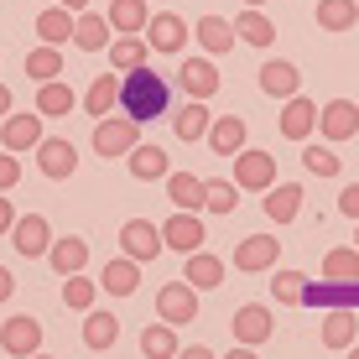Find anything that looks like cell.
<instances>
[{
    "instance_id": "obj_1",
    "label": "cell",
    "mask_w": 359,
    "mask_h": 359,
    "mask_svg": "<svg viewBox=\"0 0 359 359\" xmlns=\"http://www.w3.org/2000/svg\"><path fill=\"white\" fill-rule=\"evenodd\" d=\"M167 83L156 79L151 68H135V73H126V79H120V109H126V115L135 120V126H146V120H156L167 109Z\"/></svg>"
},
{
    "instance_id": "obj_2",
    "label": "cell",
    "mask_w": 359,
    "mask_h": 359,
    "mask_svg": "<svg viewBox=\"0 0 359 359\" xmlns=\"http://www.w3.org/2000/svg\"><path fill=\"white\" fill-rule=\"evenodd\" d=\"M135 146H141V126H135L130 115H109V120L94 126V151L109 156V162H115V156H130Z\"/></svg>"
},
{
    "instance_id": "obj_3",
    "label": "cell",
    "mask_w": 359,
    "mask_h": 359,
    "mask_svg": "<svg viewBox=\"0 0 359 359\" xmlns=\"http://www.w3.org/2000/svg\"><path fill=\"white\" fill-rule=\"evenodd\" d=\"M234 188L240 193H271L276 188V156L271 151H240L234 156Z\"/></svg>"
},
{
    "instance_id": "obj_4",
    "label": "cell",
    "mask_w": 359,
    "mask_h": 359,
    "mask_svg": "<svg viewBox=\"0 0 359 359\" xmlns=\"http://www.w3.org/2000/svg\"><path fill=\"white\" fill-rule=\"evenodd\" d=\"M0 349H6L11 359H32V354H42V323H36L32 313L6 318V328H0Z\"/></svg>"
},
{
    "instance_id": "obj_5",
    "label": "cell",
    "mask_w": 359,
    "mask_h": 359,
    "mask_svg": "<svg viewBox=\"0 0 359 359\" xmlns=\"http://www.w3.org/2000/svg\"><path fill=\"white\" fill-rule=\"evenodd\" d=\"M156 318L172 323V328L193 323V318H198V292L188 287V281H167V287L156 292Z\"/></svg>"
},
{
    "instance_id": "obj_6",
    "label": "cell",
    "mask_w": 359,
    "mask_h": 359,
    "mask_svg": "<svg viewBox=\"0 0 359 359\" xmlns=\"http://www.w3.org/2000/svg\"><path fill=\"white\" fill-rule=\"evenodd\" d=\"M120 250L141 266V261H156V255L167 250V240H162V229H156L151 219H130V224L120 229Z\"/></svg>"
},
{
    "instance_id": "obj_7",
    "label": "cell",
    "mask_w": 359,
    "mask_h": 359,
    "mask_svg": "<svg viewBox=\"0 0 359 359\" xmlns=\"http://www.w3.org/2000/svg\"><path fill=\"white\" fill-rule=\"evenodd\" d=\"M177 83H182V94H188V99L208 104V99L219 94V68H214V57H182Z\"/></svg>"
},
{
    "instance_id": "obj_8",
    "label": "cell",
    "mask_w": 359,
    "mask_h": 359,
    "mask_svg": "<svg viewBox=\"0 0 359 359\" xmlns=\"http://www.w3.org/2000/svg\"><path fill=\"white\" fill-rule=\"evenodd\" d=\"M0 141H6V151H36V146L47 141L42 135V115L36 109H21V115H6V126H0Z\"/></svg>"
},
{
    "instance_id": "obj_9",
    "label": "cell",
    "mask_w": 359,
    "mask_h": 359,
    "mask_svg": "<svg viewBox=\"0 0 359 359\" xmlns=\"http://www.w3.org/2000/svg\"><path fill=\"white\" fill-rule=\"evenodd\" d=\"M36 167H42V177L63 182L79 172V151H73V141H63V135H47L42 146H36Z\"/></svg>"
},
{
    "instance_id": "obj_10",
    "label": "cell",
    "mask_w": 359,
    "mask_h": 359,
    "mask_svg": "<svg viewBox=\"0 0 359 359\" xmlns=\"http://www.w3.org/2000/svg\"><path fill=\"white\" fill-rule=\"evenodd\" d=\"M146 47H151V53H182V47H188V21H182L177 11L151 16V27H146Z\"/></svg>"
},
{
    "instance_id": "obj_11",
    "label": "cell",
    "mask_w": 359,
    "mask_h": 359,
    "mask_svg": "<svg viewBox=\"0 0 359 359\" xmlns=\"http://www.w3.org/2000/svg\"><path fill=\"white\" fill-rule=\"evenodd\" d=\"M281 261V240L276 234H250V240L234 245V266L240 271H271Z\"/></svg>"
},
{
    "instance_id": "obj_12",
    "label": "cell",
    "mask_w": 359,
    "mask_h": 359,
    "mask_svg": "<svg viewBox=\"0 0 359 359\" xmlns=\"http://www.w3.org/2000/svg\"><path fill=\"white\" fill-rule=\"evenodd\" d=\"M11 245H16L27 261H32V255H47V250H53V229H47L42 214H21L16 229H11Z\"/></svg>"
},
{
    "instance_id": "obj_13",
    "label": "cell",
    "mask_w": 359,
    "mask_h": 359,
    "mask_svg": "<svg viewBox=\"0 0 359 359\" xmlns=\"http://www.w3.org/2000/svg\"><path fill=\"white\" fill-rule=\"evenodd\" d=\"M318 126H323L328 141H349V135H359V104L354 99H333V104L318 109Z\"/></svg>"
},
{
    "instance_id": "obj_14",
    "label": "cell",
    "mask_w": 359,
    "mask_h": 359,
    "mask_svg": "<svg viewBox=\"0 0 359 359\" xmlns=\"http://www.w3.org/2000/svg\"><path fill=\"white\" fill-rule=\"evenodd\" d=\"M261 89H266L271 99H281V104H287V99L302 94V73H297L287 57H271V63H261Z\"/></svg>"
},
{
    "instance_id": "obj_15",
    "label": "cell",
    "mask_w": 359,
    "mask_h": 359,
    "mask_svg": "<svg viewBox=\"0 0 359 359\" xmlns=\"http://www.w3.org/2000/svg\"><path fill=\"white\" fill-rule=\"evenodd\" d=\"M104 21H109L115 36H141L146 27H151V11H146V0H109Z\"/></svg>"
},
{
    "instance_id": "obj_16",
    "label": "cell",
    "mask_w": 359,
    "mask_h": 359,
    "mask_svg": "<svg viewBox=\"0 0 359 359\" xmlns=\"http://www.w3.org/2000/svg\"><path fill=\"white\" fill-rule=\"evenodd\" d=\"M318 109L323 104H313V99H287V104H281V135H287V141H307V135L318 130Z\"/></svg>"
},
{
    "instance_id": "obj_17",
    "label": "cell",
    "mask_w": 359,
    "mask_h": 359,
    "mask_svg": "<svg viewBox=\"0 0 359 359\" xmlns=\"http://www.w3.org/2000/svg\"><path fill=\"white\" fill-rule=\"evenodd\" d=\"M245 141H250V126H245V115H219L214 126H208V146H214L219 156H240Z\"/></svg>"
},
{
    "instance_id": "obj_18",
    "label": "cell",
    "mask_w": 359,
    "mask_h": 359,
    "mask_svg": "<svg viewBox=\"0 0 359 359\" xmlns=\"http://www.w3.org/2000/svg\"><path fill=\"white\" fill-rule=\"evenodd\" d=\"M47 261H53L57 276H79V271L89 266V240H83V234H63V240H53Z\"/></svg>"
},
{
    "instance_id": "obj_19",
    "label": "cell",
    "mask_w": 359,
    "mask_h": 359,
    "mask_svg": "<svg viewBox=\"0 0 359 359\" xmlns=\"http://www.w3.org/2000/svg\"><path fill=\"white\" fill-rule=\"evenodd\" d=\"M271 339V313L261 302H245L240 313H234V344H245V349H255V344Z\"/></svg>"
},
{
    "instance_id": "obj_20",
    "label": "cell",
    "mask_w": 359,
    "mask_h": 359,
    "mask_svg": "<svg viewBox=\"0 0 359 359\" xmlns=\"http://www.w3.org/2000/svg\"><path fill=\"white\" fill-rule=\"evenodd\" d=\"M162 240L172 245V250H182V255L203 250V219H198V214H172L162 224Z\"/></svg>"
},
{
    "instance_id": "obj_21",
    "label": "cell",
    "mask_w": 359,
    "mask_h": 359,
    "mask_svg": "<svg viewBox=\"0 0 359 359\" xmlns=\"http://www.w3.org/2000/svg\"><path fill=\"white\" fill-rule=\"evenodd\" d=\"M182 281H188L193 292H214L219 281H224V261H219V255H208V250H193L188 266H182Z\"/></svg>"
},
{
    "instance_id": "obj_22",
    "label": "cell",
    "mask_w": 359,
    "mask_h": 359,
    "mask_svg": "<svg viewBox=\"0 0 359 359\" xmlns=\"http://www.w3.org/2000/svg\"><path fill=\"white\" fill-rule=\"evenodd\" d=\"M115 104H120V79H115V73H99L89 89H83V109H89L94 120H109Z\"/></svg>"
},
{
    "instance_id": "obj_23",
    "label": "cell",
    "mask_w": 359,
    "mask_h": 359,
    "mask_svg": "<svg viewBox=\"0 0 359 359\" xmlns=\"http://www.w3.org/2000/svg\"><path fill=\"white\" fill-rule=\"evenodd\" d=\"M73 27H79V16H73V11H63V6H53V11H42V16H36V36H42V47L73 42Z\"/></svg>"
},
{
    "instance_id": "obj_24",
    "label": "cell",
    "mask_w": 359,
    "mask_h": 359,
    "mask_svg": "<svg viewBox=\"0 0 359 359\" xmlns=\"http://www.w3.org/2000/svg\"><path fill=\"white\" fill-rule=\"evenodd\" d=\"M208 126H214V115H208V104H198V99H188V104L172 115L177 141H208Z\"/></svg>"
},
{
    "instance_id": "obj_25",
    "label": "cell",
    "mask_w": 359,
    "mask_h": 359,
    "mask_svg": "<svg viewBox=\"0 0 359 359\" xmlns=\"http://www.w3.org/2000/svg\"><path fill=\"white\" fill-rule=\"evenodd\" d=\"M130 177H141V182L172 177V162H167V151H162V146H151V141H141V146L130 151Z\"/></svg>"
},
{
    "instance_id": "obj_26",
    "label": "cell",
    "mask_w": 359,
    "mask_h": 359,
    "mask_svg": "<svg viewBox=\"0 0 359 359\" xmlns=\"http://www.w3.org/2000/svg\"><path fill=\"white\" fill-rule=\"evenodd\" d=\"M99 287H104L109 297H130L135 287H141V266H135L130 255H120V261H109L104 271H99Z\"/></svg>"
},
{
    "instance_id": "obj_27",
    "label": "cell",
    "mask_w": 359,
    "mask_h": 359,
    "mask_svg": "<svg viewBox=\"0 0 359 359\" xmlns=\"http://www.w3.org/2000/svg\"><path fill=\"white\" fill-rule=\"evenodd\" d=\"M354 339H359V313L339 307V313H328V318H323V344H328V349H344V354H349V349H354Z\"/></svg>"
},
{
    "instance_id": "obj_28",
    "label": "cell",
    "mask_w": 359,
    "mask_h": 359,
    "mask_svg": "<svg viewBox=\"0 0 359 359\" xmlns=\"http://www.w3.org/2000/svg\"><path fill=\"white\" fill-rule=\"evenodd\" d=\"M146 53H151V47H146V36H115V42H109V68L126 79V73L146 68Z\"/></svg>"
},
{
    "instance_id": "obj_29",
    "label": "cell",
    "mask_w": 359,
    "mask_h": 359,
    "mask_svg": "<svg viewBox=\"0 0 359 359\" xmlns=\"http://www.w3.org/2000/svg\"><path fill=\"white\" fill-rule=\"evenodd\" d=\"M234 42H240V36H234V21H224V16H203L198 21V47H203L208 57L229 53Z\"/></svg>"
},
{
    "instance_id": "obj_30",
    "label": "cell",
    "mask_w": 359,
    "mask_h": 359,
    "mask_svg": "<svg viewBox=\"0 0 359 359\" xmlns=\"http://www.w3.org/2000/svg\"><path fill=\"white\" fill-rule=\"evenodd\" d=\"M73 47H79V53H109V21L94 16V11H83L79 27H73Z\"/></svg>"
},
{
    "instance_id": "obj_31",
    "label": "cell",
    "mask_w": 359,
    "mask_h": 359,
    "mask_svg": "<svg viewBox=\"0 0 359 359\" xmlns=\"http://www.w3.org/2000/svg\"><path fill=\"white\" fill-rule=\"evenodd\" d=\"M297 214H302V188H297V182H276V188L266 193V219L292 224Z\"/></svg>"
},
{
    "instance_id": "obj_32",
    "label": "cell",
    "mask_w": 359,
    "mask_h": 359,
    "mask_svg": "<svg viewBox=\"0 0 359 359\" xmlns=\"http://www.w3.org/2000/svg\"><path fill=\"white\" fill-rule=\"evenodd\" d=\"M234 36H240V42H250V47H271V42H276V21H271L266 11H240Z\"/></svg>"
},
{
    "instance_id": "obj_33",
    "label": "cell",
    "mask_w": 359,
    "mask_h": 359,
    "mask_svg": "<svg viewBox=\"0 0 359 359\" xmlns=\"http://www.w3.org/2000/svg\"><path fill=\"white\" fill-rule=\"evenodd\" d=\"M167 198L177 203V214H198V208H203V182H198L193 172H172L167 177Z\"/></svg>"
},
{
    "instance_id": "obj_34",
    "label": "cell",
    "mask_w": 359,
    "mask_h": 359,
    "mask_svg": "<svg viewBox=\"0 0 359 359\" xmlns=\"http://www.w3.org/2000/svg\"><path fill=\"white\" fill-rule=\"evenodd\" d=\"M115 339H120V318L115 313H83V344L89 349H115Z\"/></svg>"
},
{
    "instance_id": "obj_35",
    "label": "cell",
    "mask_w": 359,
    "mask_h": 359,
    "mask_svg": "<svg viewBox=\"0 0 359 359\" xmlns=\"http://www.w3.org/2000/svg\"><path fill=\"white\" fill-rule=\"evenodd\" d=\"M318 27L323 32H349V27H359V6L354 0H318Z\"/></svg>"
},
{
    "instance_id": "obj_36",
    "label": "cell",
    "mask_w": 359,
    "mask_h": 359,
    "mask_svg": "<svg viewBox=\"0 0 359 359\" xmlns=\"http://www.w3.org/2000/svg\"><path fill=\"white\" fill-rule=\"evenodd\" d=\"M141 354H146V359H177V354H182L177 328H172V323H151V328L141 333Z\"/></svg>"
},
{
    "instance_id": "obj_37",
    "label": "cell",
    "mask_w": 359,
    "mask_h": 359,
    "mask_svg": "<svg viewBox=\"0 0 359 359\" xmlns=\"http://www.w3.org/2000/svg\"><path fill=\"white\" fill-rule=\"evenodd\" d=\"M323 276L339 281V287L359 281V250H354V245H339V250H328V255H323Z\"/></svg>"
},
{
    "instance_id": "obj_38",
    "label": "cell",
    "mask_w": 359,
    "mask_h": 359,
    "mask_svg": "<svg viewBox=\"0 0 359 359\" xmlns=\"http://www.w3.org/2000/svg\"><path fill=\"white\" fill-rule=\"evenodd\" d=\"M36 115H73V89H68V83L63 79H57V83H42V89H36Z\"/></svg>"
},
{
    "instance_id": "obj_39",
    "label": "cell",
    "mask_w": 359,
    "mask_h": 359,
    "mask_svg": "<svg viewBox=\"0 0 359 359\" xmlns=\"http://www.w3.org/2000/svg\"><path fill=\"white\" fill-rule=\"evenodd\" d=\"M234 203H240L234 177H208L203 182V208H208V214H234Z\"/></svg>"
},
{
    "instance_id": "obj_40",
    "label": "cell",
    "mask_w": 359,
    "mask_h": 359,
    "mask_svg": "<svg viewBox=\"0 0 359 359\" xmlns=\"http://www.w3.org/2000/svg\"><path fill=\"white\" fill-rule=\"evenodd\" d=\"M27 73L36 83H57V73H63V53H57V47H32V53H27Z\"/></svg>"
},
{
    "instance_id": "obj_41",
    "label": "cell",
    "mask_w": 359,
    "mask_h": 359,
    "mask_svg": "<svg viewBox=\"0 0 359 359\" xmlns=\"http://www.w3.org/2000/svg\"><path fill=\"white\" fill-rule=\"evenodd\" d=\"M271 292H276V302L297 307V302H307V276L302 271H281V276H271Z\"/></svg>"
},
{
    "instance_id": "obj_42",
    "label": "cell",
    "mask_w": 359,
    "mask_h": 359,
    "mask_svg": "<svg viewBox=\"0 0 359 359\" xmlns=\"http://www.w3.org/2000/svg\"><path fill=\"white\" fill-rule=\"evenodd\" d=\"M94 292H99V287L83 276V271H79V276H63V302L79 307V313H94Z\"/></svg>"
},
{
    "instance_id": "obj_43",
    "label": "cell",
    "mask_w": 359,
    "mask_h": 359,
    "mask_svg": "<svg viewBox=\"0 0 359 359\" xmlns=\"http://www.w3.org/2000/svg\"><path fill=\"white\" fill-rule=\"evenodd\" d=\"M302 167L313 177H339V151H323V146H307L302 151Z\"/></svg>"
},
{
    "instance_id": "obj_44",
    "label": "cell",
    "mask_w": 359,
    "mask_h": 359,
    "mask_svg": "<svg viewBox=\"0 0 359 359\" xmlns=\"http://www.w3.org/2000/svg\"><path fill=\"white\" fill-rule=\"evenodd\" d=\"M16 182H21V162L11 151H0V193H11Z\"/></svg>"
},
{
    "instance_id": "obj_45",
    "label": "cell",
    "mask_w": 359,
    "mask_h": 359,
    "mask_svg": "<svg viewBox=\"0 0 359 359\" xmlns=\"http://www.w3.org/2000/svg\"><path fill=\"white\" fill-rule=\"evenodd\" d=\"M339 214H349L354 224H359V182H349V188L339 193Z\"/></svg>"
},
{
    "instance_id": "obj_46",
    "label": "cell",
    "mask_w": 359,
    "mask_h": 359,
    "mask_svg": "<svg viewBox=\"0 0 359 359\" xmlns=\"http://www.w3.org/2000/svg\"><path fill=\"white\" fill-rule=\"evenodd\" d=\"M11 229H16V208H11V198L0 193V234H11Z\"/></svg>"
},
{
    "instance_id": "obj_47",
    "label": "cell",
    "mask_w": 359,
    "mask_h": 359,
    "mask_svg": "<svg viewBox=\"0 0 359 359\" xmlns=\"http://www.w3.org/2000/svg\"><path fill=\"white\" fill-rule=\"evenodd\" d=\"M11 292H16V276H11V271L0 266V302H11Z\"/></svg>"
},
{
    "instance_id": "obj_48",
    "label": "cell",
    "mask_w": 359,
    "mask_h": 359,
    "mask_svg": "<svg viewBox=\"0 0 359 359\" xmlns=\"http://www.w3.org/2000/svg\"><path fill=\"white\" fill-rule=\"evenodd\" d=\"M177 359H219V354H208V349H203V344H188V349H182Z\"/></svg>"
},
{
    "instance_id": "obj_49",
    "label": "cell",
    "mask_w": 359,
    "mask_h": 359,
    "mask_svg": "<svg viewBox=\"0 0 359 359\" xmlns=\"http://www.w3.org/2000/svg\"><path fill=\"white\" fill-rule=\"evenodd\" d=\"M224 359H255V349H245V344H234V349H229Z\"/></svg>"
},
{
    "instance_id": "obj_50",
    "label": "cell",
    "mask_w": 359,
    "mask_h": 359,
    "mask_svg": "<svg viewBox=\"0 0 359 359\" xmlns=\"http://www.w3.org/2000/svg\"><path fill=\"white\" fill-rule=\"evenodd\" d=\"M57 6H63V11H79V16H83V11H89V0H57Z\"/></svg>"
},
{
    "instance_id": "obj_51",
    "label": "cell",
    "mask_w": 359,
    "mask_h": 359,
    "mask_svg": "<svg viewBox=\"0 0 359 359\" xmlns=\"http://www.w3.org/2000/svg\"><path fill=\"white\" fill-rule=\"evenodd\" d=\"M6 109H11V89L0 83V115H6Z\"/></svg>"
},
{
    "instance_id": "obj_52",
    "label": "cell",
    "mask_w": 359,
    "mask_h": 359,
    "mask_svg": "<svg viewBox=\"0 0 359 359\" xmlns=\"http://www.w3.org/2000/svg\"><path fill=\"white\" fill-rule=\"evenodd\" d=\"M245 6H250V11H261V6H266V0H245Z\"/></svg>"
},
{
    "instance_id": "obj_53",
    "label": "cell",
    "mask_w": 359,
    "mask_h": 359,
    "mask_svg": "<svg viewBox=\"0 0 359 359\" xmlns=\"http://www.w3.org/2000/svg\"><path fill=\"white\" fill-rule=\"evenodd\" d=\"M349 359H359V344H354V349H349Z\"/></svg>"
},
{
    "instance_id": "obj_54",
    "label": "cell",
    "mask_w": 359,
    "mask_h": 359,
    "mask_svg": "<svg viewBox=\"0 0 359 359\" xmlns=\"http://www.w3.org/2000/svg\"><path fill=\"white\" fill-rule=\"evenodd\" d=\"M354 250H359V229H354Z\"/></svg>"
},
{
    "instance_id": "obj_55",
    "label": "cell",
    "mask_w": 359,
    "mask_h": 359,
    "mask_svg": "<svg viewBox=\"0 0 359 359\" xmlns=\"http://www.w3.org/2000/svg\"><path fill=\"white\" fill-rule=\"evenodd\" d=\"M32 359H47V354H32Z\"/></svg>"
}]
</instances>
